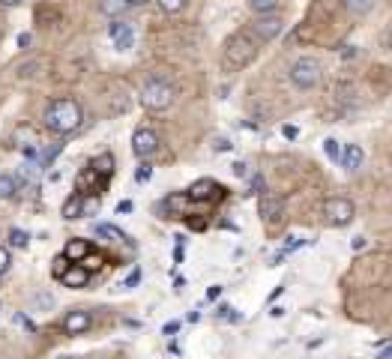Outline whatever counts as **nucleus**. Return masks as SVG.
Returning a JSON list of instances; mask_svg holds the SVG:
<instances>
[{"label": "nucleus", "instance_id": "f257e3e1", "mask_svg": "<svg viewBox=\"0 0 392 359\" xmlns=\"http://www.w3.org/2000/svg\"><path fill=\"white\" fill-rule=\"evenodd\" d=\"M42 120H45V126L52 129L54 135H69V132H75V129L84 123V108L78 105L75 99L60 96V99H54V102H48Z\"/></svg>", "mask_w": 392, "mask_h": 359}, {"label": "nucleus", "instance_id": "f03ea898", "mask_svg": "<svg viewBox=\"0 0 392 359\" xmlns=\"http://www.w3.org/2000/svg\"><path fill=\"white\" fill-rule=\"evenodd\" d=\"M258 57V39L252 33H234L225 42L222 51V69L225 72H240Z\"/></svg>", "mask_w": 392, "mask_h": 359}, {"label": "nucleus", "instance_id": "7ed1b4c3", "mask_svg": "<svg viewBox=\"0 0 392 359\" xmlns=\"http://www.w3.org/2000/svg\"><path fill=\"white\" fill-rule=\"evenodd\" d=\"M171 102H174V87H171L165 78H150V81L141 87V105L147 111H168Z\"/></svg>", "mask_w": 392, "mask_h": 359}, {"label": "nucleus", "instance_id": "20e7f679", "mask_svg": "<svg viewBox=\"0 0 392 359\" xmlns=\"http://www.w3.org/2000/svg\"><path fill=\"white\" fill-rule=\"evenodd\" d=\"M320 78H324V66H320L317 57H299L297 63L290 66V81H294V87H299V90L317 87Z\"/></svg>", "mask_w": 392, "mask_h": 359}, {"label": "nucleus", "instance_id": "39448f33", "mask_svg": "<svg viewBox=\"0 0 392 359\" xmlns=\"http://www.w3.org/2000/svg\"><path fill=\"white\" fill-rule=\"evenodd\" d=\"M354 216H356L354 201H347V198H327V204H324V222L329 228H345V225L354 222Z\"/></svg>", "mask_w": 392, "mask_h": 359}, {"label": "nucleus", "instance_id": "423d86ee", "mask_svg": "<svg viewBox=\"0 0 392 359\" xmlns=\"http://www.w3.org/2000/svg\"><path fill=\"white\" fill-rule=\"evenodd\" d=\"M258 213H260V218H264V225H269V228L279 225L281 216H285V198H279L273 192H264L258 201Z\"/></svg>", "mask_w": 392, "mask_h": 359}, {"label": "nucleus", "instance_id": "0eeeda50", "mask_svg": "<svg viewBox=\"0 0 392 359\" xmlns=\"http://www.w3.org/2000/svg\"><path fill=\"white\" fill-rule=\"evenodd\" d=\"M132 153L138 159H150V156L159 153V135L153 132V129H147V126L135 129V135H132Z\"/></svg>", "mask_w": 392, "mask_h": 359}, {"label": "nucleus", "instance_id": "6e6552de", "mask_svg": "<svg viewBox=\"0 0 392 359\" xmlns=\"http://www.w3.org/2000/svg\"><path fill=\"white\" fill-rule=\"evenodd\" d=\"M252 30H255V39H258V42H269V39H276L281 30H285V22H281L279 15H258L255 24H252Z\"/></svg>", "mask_w": 392, "mask_h": 359}, {"label": "nucleus", "instance_id": "1a4fd4ad", "mask_svg": "<svg viewBox=\"0 0 392 359\" xmlns=\"http://www.w3.org/2000/svg\"><path fill=\"white\" fill-rule=\"evenodd\" d=\"M108 33H111L117 51H129V48H132V42H135V30H132V24L120 22V18H117V22H111Z\"/></svg>", "mask_w": 392, "mask_h": 359}, {"label": "nucleus", "instance_id": "9d476101", "mask_svg": "<svg viewBox=\"0 0 392 359\" xmlns=\"http://www.w3.org/2000/svg\"><path fill=\"white\" fill-rule=\"evenodd\" d=\"M90 326H93V317H90V312H84V308H75V312H69L63 317L66 335H81V333H87Z\"/></svg>", "mask_w": 392, "mask_h": 359}, {"label": "nucleus", "instance_id": "9b49d317", "mask_svg": "<svg viewBox=\"0 0 392 359\" xmlns=\"http://www.w3.org/2000/svg\"><path fill=\"white\" fill-rule=\"evenodd\" d=\"M87 282H90V273L81 264H69L63 269V276H60V285L66 287H87Z\"/></svg>", "mask_w": 392, "mask_h": 359}, {"label": "nucleus", "instance_id": "f8f14e48", "mask_svg": "<svg viewBox=\"0 0 392 359\" xmlns=\"http://www.w3.org/2000/svg\"><path fill=\"white\" fill-rule=\"evenodd\" d=\"M363 159H366L363 147H359V144H347L345 150H341L338 162H341V168H345V171H356V168L363 165Z\"/></svg>", "mask_w": 392, "mask_h": 359}, {"label": "nucleus", "instance_id": "ddd939ff", "mask_svg": "<svg viewBox=\"0 0 392 359\" xmlns=\"http://www.w3.org/2000/svg\"><path fill=\"white\" fill-rule=\"evenodd\" d=\"M87 255H90V243H87V239H69L66 248H63V257L69 264H81Z\"/></svg>", "mask_w": 392, "mask_h": 359}, {"label": "nucleus", "instance_id": "4468645a", "mask_svg": "<svg viewBox=\"0 0 392 359\" xmlns=\"http://www.w3.org/2000/svg\"><path fill=\"white\" fill-rule=\"evenodd\" d=\"M213 192H222V189H219L213 180H198V183L189 189V195L186 198H192V201H204V198H210Z\"/></svg>", "mask_w": 392, "mask_h": 359}, {"label": "nucleus", "instance_id": "2eb2a0df", "mask_svg": "<svg viewBox=\"0 0 392 359\" xmlns=\"http://www.w3.org/2000/svg\"><path fill=\"white\" fill-rule=\"evenodd\" d=\"M126 9H129V6H126V0H102V3H99V13L108 15V18H114V22L126 13Z\"/></svg>", "mask_w": 392, "mask_h": 359}, {"label": "nucleus", "instance_id": "dca6fc26", "mask_svg": "<svg viewBox=\"0 0 392 359\" xmlns=\"http://www.w3.org/2000/svg\"><path fill=\"white\" fill-rule=\"evenodd\" d=\"M81 204H84V198L81 195H72V198H66V204H63V218H81Z\"/></svg>", "mask_w": 392, "mask_h": 359}, {"label": "nucleus", "instance_id": "f3484780", "mask_svg": "<svg viewBox=\"0 0 392 359\" xmlns=\"http://www.w3.org/2000/svg\"><path fill=\"white\" fill-rule=\"evenodd\" d=\"M18 192V180L13 174H0V201H9Z\"/></svg>", "mask_w": 392, "mask_h": 359}, {"label": "nucleus", "instance_id": "a211bd4d", "mask_svg": "<svg viewBox=\"0 0 392 359\" xmlns=\"http://www.w3.org/2000/svg\"><path fill=\"white\" fill-rule=\"evenodd\" d=\"M96 177H99V171H96V168H84V171L75 177V189H78V195H81V192H87V189L96 183Z\"/></svg>", "mask_w": 392, "mask_h": 359}, {"label": "nucleus", "instance_id": "6ab92c4d", "mask_svg": "<svg viewBox=\"0 0 392 359\" xmlns=\"http://www.w3.org/2000/svg\"><path fill=\"white\" fill-rule=\"evenodd\" d=\"M249 9L255 15H273L279 9V0H249Z\"/></svg>", "mask_w": 392, "mask_h": 359}, {"label": "nucleus", "instance_id": "aec40b11", "mask_svg": "<svg viewBox=\"0 0 392 359\" xmlns=\"http://www.w3.org/2000/svg\"><path fill=\"white\" fill-rule=\"evenodd\" d=\"M371 6H375V0H345V9L350 15H366L371 13Z\"/></svg>", "mask_w": 392, "mask_h": 359}, {"label": "nucleus", "instance_id": "412c9836", "mask_svg": "<svg viewBox=\"0 0 392 359\" xmlns=\"http://www.w3.org/2000/svg\"><path fill=\"white\" fill-rule=\"evenodd\" d=\"M93 231L99 234V237H111V239H117V243H123V239H129L120 228H114V225H93Z\"/></svg>", "mask_w": 392, "mask_h": 359}, {"label": "nucleus", "instance_id": "4be33fe9", "mask_svg": "<svg viewBox=\"0 0 392 359\" xmlns=\"http://www.w3.org/2000/svg\"><path fill=\"white\" fill-rule=\"evenodd\" d=\"M156 3H159V9H162L165 15H177V13H183L186 9L189 0H156Z\"/></svg>", "mask_w": 392, "mask_h": 359}, {"label": "nucleus", "instance_id": "5701e85b", "mask_svg": "<svg viewBox=\"0 0 392 359\" xmlns=\"http://www.w3.org/2000/svg\"><path fill=\"white\" fill-rule=\"evenodd\" d=\"M9 246L13 248H27L30 246V234H24L22 228H13V231H9Z\"/></svg>", "mask_w": 392, "mask_h": 359}, {"label": "nucleus", "instance_id": "b1692460", "mask_svg": "<svg viewBox=\"0 0 392 359\" xmlns=\"http://www.w3.org/2000/svg\"><path fill=\"white\" fill-rule=\"evenodd\" d=\"M60 150H63V144H54V147H45V150H42V159H39V171L54 162V159L60 156Z\"/></svg>", "mask_w": 392, "mask_h": 359}, {"label": "nucleus", "instance_id": "393cba45", "mask_svg": "<svg viewBox=\"0 0 392 359\" xmlns=\"http://www.w3.org/2000/svg\"><path fill=\"white\" fill-rule=\"evenodd\" d=\"M93 168H96V171H102L105 177H108V174H114V156H111V153H105L102 159H96V165H93Z\"/></svg>", "mask_w": 392, "mask_h": 359}, {"label": "nucleus", "instance_id": "a878e982", "mask_svg": "<svg viewBox=\"0 0 392 359\" xmlns=\"http://www.w3.org/2000/svg\"><path fill=\"white\" fill-rule=\"evenodd\" d=\"M324 153H327L329 159H336V162H338L341 147H338V141H336V138H327V141H324Z\"/></svg>", "mask_w": 392, "mask_h": 359}, {"label": "nucleus", "instance_id": "bb28decb", "mask_svg": "<svg viewBox=\"0 0 392 359\" xmlns=\"http://www.w3.org/2000/svg\"><path fill=\"white\" fill-rule=\"evenodd\" d=\"M9 266H13V255H9V248L0 246V276L9 273Z\"/></svg>", "mask_w": 392, "mask_h": 359}, {"label": "nucleus", "instance_id": "cd10ccee", "mask_svg": "<svg viewBox=\"0 0 392 359\" xmlns=\"http://www.w3.org/2000/svg\"><path fill=\"white\" fill-rule=\"evenodd\" d=\"M150 177H153V165H150V162H144V165H141L138 168V174H135V180H138V183H147V180Z\"/></svg>", "mask_w": 392, "mask_h": 359}, {"label": "nucleus", "instance_id": "c85d7f7f", "mask_svg": "<svg viewBox=\"0 0 392 359\" xmlns=\"http://www.w3.org/2000/svg\"><path fill=\"white\" fill-rule=\"evenodd\" d=\"M81 266L87 269V273H93V269H99V266H102V257H96V255H87L84 261H81Z\"/></svg>", "mask_w": 392, "mask_h": 359}, {"label": "nucleus", "instance_id": "c756f323", "mask_svg": "<svg viewBox=\"0 0 392 359\" xmlns=\"http://www.w3.org/2000/svg\"><path fill=\"white\" fill-rule=\"evenodd\" d=\"M141 282V269H132V273L126 276V282H123V287H135Z\"/></svg>", "mask_w": 392, "mask_h": 359}, {"label": "nucleus", "instance_id": "7c9ffc66", "mask_svg": "<svg viewBox=\"0 0 392 359\" xmlns=\"http://www.w3.org/2000/svg\"><path fill=\"white\" fill-rule=\"evenodd\" d=\"M230 147H234V144H230V141H228V138H219V141L213 144V150H216V153H228V150H230Z\"/></svg>", "mask_w": 392, "mask_h": 359}, {"label": "nucleus", "instance_id": "2f4dec72", "mask_svg": "<svg viewBox=\"0 0 392 359\" xmlns=\"http://www.w3.org/2000/svg\"><path fill=\"white\" fill-rule=\"evenodd\" d=\"M66 266H69V261H66V257H63V255H60V257H57V261H54V276L60 278V276H63V269H66Z\"/></svg>", "mask_w": 392, "mask_h": 359}, {"label": "nucleus", "instance_id": "473e14b6", "mask_svg": "<svg viewBox=\"0 0 392 359\" xmlns=\"http://www.w3.org/2000/svg\"><path fill=\"white\" fill-rule=\"evenodd\" d=\"M15 321H18V324H22V326H27V329H30V333H36V324H33V321H30V317H24V314H15Z\"/></svg>", "mask_w": 392, "mask_h": 359}, {"label": "nucleus", "instance_id": "72a5a7b5", "mask_svg": "<svg viewBox=\"0 0 392 359\" xmlns=\"http://www.w3.org/2000/svg\"><path fill=\"white\" fill-rule=\"evenodd\" d=\"M234 177H249V165L246 162H234Z\"/></svg>", "mask_w": 392, "mask_h": 359}, {"label": "nucleus", "instance_id": "f704fd0d", "mask_svg": "<svg viewBox=\"0 0 392 359\" xmlns=\"http://www.w3.org/2000/svg\"><path fill=\"white\" fill-rule=\"evenodd\" d=\"M252 192L264 195V177H252Z\"/></svg>", "mask_w": 392, "mask_h": 359}, {"label": "nucleus", "instance_id": "c9c22d12", "mask_svg": "<svg viewBox=\"0 0 392 359\" xmlns=\"http://www.w3.org/2000/svg\"><path fill=\"white\" fill-rule=\"evenodd\" d=\"M30 42H33V36H30V33H22V36H18V48H30Z\"/></svg>", "mask_w": 392, "mask_h": 359}, {"label": "nucleus", "instance_id": "e433bc0d", "mask_svg": "<svg viewBox=\"0 0 392 359\" xmlns=\"http://www.w3.org/2000/svg\"><path fill=\"white\" fill-rule=\"evenodd\" d=\"M117 213H120V216H123V213H132V201H120V204H117Z\"/></svg>", "mask_w": 392, "mask_h": 359}, {"label": "nucleus", "instance_id": "4c0bfd02", "mask_svg": "<svg viewBox=\"0 0 392 359\" xmlns=\"http://www.w3.org/2000/svg\"><path fill=\"white\" fill-rule=\"evenodd\" d=\"M177 329H180V324H177V321H171V324H165V329H162V333H165V335H174Z\"/></svg>", "mask_w": 392, "mask_h": 359}, {"label": "nucleus", "instance_id": "58836bf2", "mask_svg": "<svg viewBox=\"0 0 392 359\" xmlns=\"http://www.w3.org/2000/svg\"><path fill=\"white\" fill-rule=\"evenodd\" d=\"M219 294H222V287H219V285H216V287H210V291H207V299H216Z\"/></svg>", "mask_w": 392, "mask_h": 359}, {"label": "nucleus", "instance_id": "ea45409f", "mask_svg": "<svg viewBox=\"0 0 392 359\" xmlns=\"http://www.w3.org/2000/svg\"><path fill=\"white\" fill-rule=\"evenodd\" d=\"M18 3H24V0H0V6H18Z\"/></svg>", "mask_w": 392, "mask_h": 359}, {"label": "nucleus", "instance_id": "a19ab883", "mask_svg": "<svg viewBox=\"0 0 392 359\" xmlns=\"http://www.w3.org/2000/svg\"><path fill=\"white\" fill-rule=\"evenodd\" d=\"M144 3H150V0H126V6H144Z\"/></svg>", "mask_w": 392, "mask_h": 359}, {"label": "nucleus", "instance_id": "79ce46f5", "mask_svg": "<svg viewBox=\"0 0 392 359\" xmlns=\"http://www.w3.org/2000/svg\"><path fill=\"white\" fill-rule=\"evenodd\" d=\"M285 138H297V129L294 126H285Z\"/></svg>", "mask_w": 392, "mask_h": 359}, {"label": "nucleus", "instance_id": "37998d69", "mask_svg": "<svg viewBox=\"0 0 392 359\" xmlns=\"http://www.w3.org/2000/svg\"><path fill=\"white\" fill-rule=\"evenodd\" d=\"M377 359H392V347H389V351H384V353H380Z\"/></svg>", "mask_w": 392, "mask_h": 359}, {"label": "nucleus", "instance_id": "c03bdc74", "mask_svg": "<svg viewBox=\"0 0 392 359\" xmlns=\"http://www.w3.org/2000/svg\"><path fill=\"white\" fill-rule=\"evenodd\" d=\"M60 359H78V356H60Z\"/></svg>", "mask_w": 392, "mask_h": 359}, {"label": "nucleus", "instance_id": "a18cd8bd", "mask_svg": "<svg viewBox=\"0 0 392 359\" xmlns=\"http://www.w3.org/2000/svg\"><path fill=\"white\" fill-rule=\"evenodd\" d=\"M389 51H392V36H389Z\"/></svg>", "mask_w": 392, "mask_h": 359}]
</instances>
